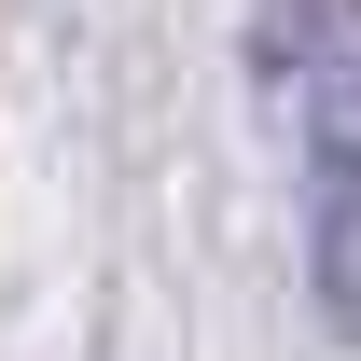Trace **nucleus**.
I'll return each mask as SVG.
<instances>
[{"mask_svg":"<svg viewBox=\"0 0 361 361\" xmlns=\"http://www.w3.org/2000/svg\"><path fill=\"white\" fill-rule=\"evenodd\" d=\"M306 278H319V319L361 334V126L348 111H319V180H306Z\"/></svg>","mask_w":361,"mask_h":361,"instance_id":"nucleus-1","label":"nucleus"}]
</instances>
